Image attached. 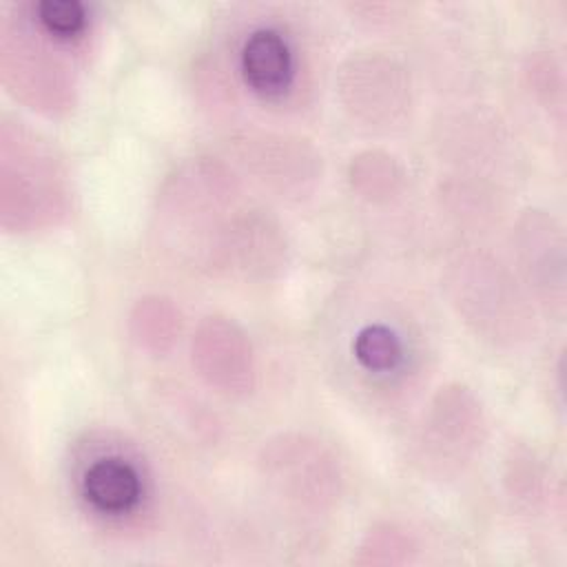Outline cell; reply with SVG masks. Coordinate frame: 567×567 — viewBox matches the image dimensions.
<instances>
[{
    "mask_svg": "<svg viewBox=\"0 0 567 567\" xmlns=\"http://www.w3.org/2000/svg\"><path fill=\"white\" fill-rule=\"evenodd\" d=\"M241 73L257 93H281L292 78V55L286 40L270 29L255 31L241 49Z\"/></svg>",
    "mask_w": 567,
    "mask_h": 567,
    "instance_id": "1",
    "label": "cell"
},
{
    "mask_svg": "<svg viewBox=\"0 0 567 567\" xmlns=\"http://www.w3.org/2000/svg\"><path fill=\"white\" fill-rule=\"evenodd\" d=\"M86 501L106 514H122L131 509L142 494L137 470L122 458H100L89 465L82 478Z\"/></svg>",
    "mask_w": 567,
    "mask_h": 567,
    "instance_id": "2",
    "label": "cell"
},
{
    "mask_svg": "<svg viewBox=\"0 0 567 567\" xmlns=\"http://www.w3.org/2000/svg\"><path fill=\"white\" fill-rule=\"evenodd\" d=\"M354 357L370 372H388L401 361V341L385 326H368L354 339Z\"/></svg>",
    "mask_w": 567,
    "mask_h": 567,
    "instance_id": "3",
    "label": "cell"
},
{
    "mask_svg": "<svg viewBox=\"0 0 567 567\" xmlns=\"http://www.w3.org/2000/svg\"><path fill=\"white\" fill-rule=\"evenodd\" d=\"M38 20L58 38H71L84 27V7L75 0H44L38 4Z\"/></svg>",
    "mask_w": 567,
    "mask_h": 567,
    "instance_id": "4",
    "label": "cell"
}]
</instances>
